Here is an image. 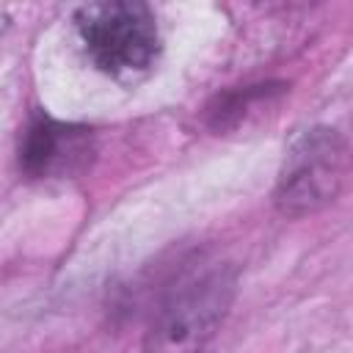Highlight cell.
Segmentation results:
<instances>
[{
    "label": "cell",
    "mask_w": 353,
    "mask_h": 353,
    "mask_svg": "<svg viewBox=\"0 0 353 353\" xmlns=\"http://www.w3.org/2000/svg\"><path fill=\"white\" fill-rule=\"evenodd\" d=\"M74 25L88 61L116 80H135L157 61L160 33L146 3H88L77 11Z\"/></svg>",
    "instance_id": "cell-1"
},
{
    "label": "cell",
    "mask_w": 353,
    "mask_h": 353,
    "mask_svg": "<svg viewBox=\"0 0 353 353\" xmlns=\"http://www.w3.org/2000/svg\"><path fill=\"white\" fill-rule=\"evenodd\" d=\"M237 279L229 268H212L182 287L157 309L141 353H201L234 301Z\"/></svg>",
    "instance_id": "cell-2"
},
{
    "label": "cell",
    "mask_w": 353,
    "mask_h": 353,
    "mask_svg": "<svg viewBox=\"0 0 353 353\" xmlns=\"http://www.w3.org/2000/svg\"><path fill=\"white\" fill-rule=\"evenodd\" d=\"M347 174V146L331 127L306 130L284 157L273 201L290 218L312 215L328 207Z\"/></svg>",
    "instance_id": "cell-3"
},
{
    "label": "cell",
    "mask_w": 353,
    "mask_h": 353,
    "mask_svg": "<svg viewBox=\"0 0 353 353\" xmlns=\"http://www.w3.org/2000/svg\"><path fill=\"white\" fill-rule=\"evenodd\" d=\"M91 135L83 127L61 124L50 116H36L19 143V163L30 176H63L85 165Z\"/></svg>",
    "instance_id": "cell-4"
},
{
    "label": "cell",
    "mask_w": 353,
    "mask_h": 353,
    "mask_svg": "<svg viewBox=\"0 0 353 353\" xmlns=\"http://www.w3.org/2000/svg\"><path fill=\"white\" fill-rule=\"evenodd\" d=\"M281 94H284L281 83H259V85H245V88L218 94L215 102L207 108V124L218 132L229 130V127H237L251 113V108L268 105Z\"/></svg>",
    "instance_id": "cell-5"
}]
</instances>
